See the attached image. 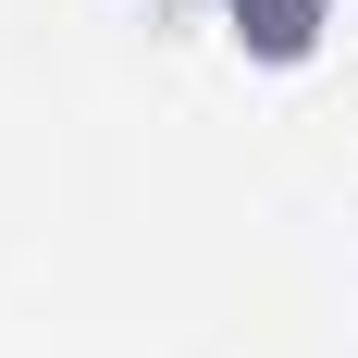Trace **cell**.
<instances>
[{
    "mask_svg": "<svg viewBox=\"0 0 358 358\" xmlns=\"http://www.w3.org/2000/svg\"><path fill=\"white\" fill-rule=\"evenodd\" d=\"M210 13H222V37H235L259 74L322 62V37H334V0H210Z\"/></svg>",
    "mask_w": 358,
    "mask_h": 358,
    "instance_id": "6da1fadb",
    "label": "cell"
}]
</instances>
